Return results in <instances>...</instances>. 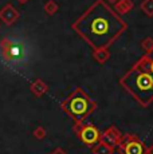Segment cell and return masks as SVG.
<instances>
[{
  "instance_id": "1",
  "label": "cell",
  "mask_w": 153,
  "mask_h": 154,
  "mask_svg": "<svg viewBox=\"0 0 153 154\" xmlns=\"http://www.w3.org/2000/svg\"><path fill=\"white\" fill-rule=\"evenodd\" d=\"M75 29L95 50L110 46L125 29V22L102 0H98L78 22Z\"/></svg>"
},
{
  "instance_id": "2",
  "label": "cell",
  "mask_w": 153,
  "mask_h": 154,
  "mask_svg": "<svg viewBox=\"0 0 153 154\" xmlns=\"http://www.w3.org/2000/svg\"><path fill=\"white\" fill-rule=\"evenodd\" d=\"M121 83L142 105H148L153 99V75L140 64L123 76Z\"/></svg>"
},
{
  "instance_id": "3",
  "label": "cell",
  "mask_w": 153,
  "mask_h": 154,
  "mask_svg": "<svg viewBox=\"0 0 153 154\" xmlns=\"http://www.w3.org/2000/svg\"><path fill=\"white\" fill-rule=\"evenodd\" d=\"M93 102L85 95L81 91H76L74 95L69 99L67 103V109L71 112L76 119H82L85 118L87 114L93 111Z\"/></svg>"
},
{
  "instance_id": "4",
  "label": "cell",
  "mask_w": 153,
  "mask_h": 154,
  "mask_svg": "<svg viewBox=\"0 0 153 154\" xmlns=\"http://www.w3.org/2000/svg\"><path fill=\"white\" fill-rule=\"evenodd\" d=\"M81 140L86 145H94L99 141V133L95 127L93 126H86L82 129L81 131Z\"/></svg>"
},
{
  "instance_id": "5",
  "label": "cell",
  "mask_w": 153,
  "mask_h": 154,
  "mask_svg": "<svg viewBox=\"0 0 153 154\" xmlns=\"http://www.w3.org/2000/svg\"><path fill=\"white\" fill-rule=\"evenodd\" d=\"M123 154H144V145L137 140L126 142L123 145Z\"/></svg>"
},
{
  "instance_id": "6",
  "label": "cell",
  "mask_w": 153,
  "mask_h": 154,
  "mask_svg": "<svg viewBox=\"0 0 153 154\" xmlns=\"http://www.w3.org/2000/svg\"><path fill=\"white\" fill-rule=\"evenodd\" d=\"M138 64H140V66L142 67V69L148 70L149 72H151L152 75H153V50H152V51L149 52V54L146 55L145 58H144Z\"/></svg>"
}]
</instances>
